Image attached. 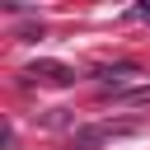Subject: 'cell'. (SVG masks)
Segmentation results:
<instances>
[{
	"label": "cell",
	"mask_w": 150,
	"mask_h": 150,
	"mask_svg": "<svg viewBox=\"0 0 150 150\" xmlns=\"http://www.w3.org/2000/svg\"><path fill=\"white\" fill-rule=\"evenodd\" d=\"M127 75H136L131 61H122V66H98V80H103V84H122Z\"/></svg>",
	"instance_id": "7a4b0ae2"
},
{
	"label": "cell",
	"mask_w": 150,
	"mask_h": 150,
	"mask_svg": "<svg viewBox=\"0 0 150 150\" xmlns=\"http://www.w3.org/2000/svg\"><path fill=\"white\" fill-rule=\"evenodd\" d=\"M136 19H150V0H145V5H136Z\"/></svg>",
	"instance_id": "3957f363"
},
{
	"label": "cell",
	"mask_w": 150,
	"mask_h": 150,
	"mask_svg": "<svg viewBox=\"0 0 150 150\" xmlns=\"http://www.w3.org/2000/svg\"><path fill=\"white\" fill-rule=\"evenodd\" d=\"M136 122H98V127H84L70 136V150H94L98 141H112V136H131Z\"/></svg>",
	"instance_id": "6da1fadb"
}]
</instances>
